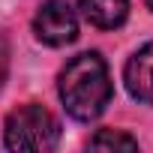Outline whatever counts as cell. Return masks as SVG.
<instances>
[{
    "label": "cell",
    "mask_w": 153,
    "mask_h": 153,
    "mask_svg": "<svg viewBox=\"0 0 153 153\" xmlns=\"http://www.w3.org/2000/svg\"><path fill=\"white\" fill-rule=\"evenodd\" d=\"M6 57H9V51H6V42L0 39V84H3V78H6Z\"/></svg>",
    "instance_id": "52a82bcc"
},
{
    "label": "cell",
    "mask_w": 153,
    "mask_h": 153,
    "mask_svg": "<svg viewBox=\"0 0 153 153\" xmlns=\"http://www.w3.org/2000/svg\"><path fill=\"white\" fill-rule=\"evenodd\" d=\"M78 12L99 30H114L129 15V0H78Z\"/></svg>",
    "instance_id": "5b68a950"
},
{
    "label": "cell",
    "mask_w": 153,
    "mask_h": 153,
    "mask_svg": "<svg viewBox=\"0 0 153 153\" xmlns=\"http://www.w3.org/2000/svg\"><path fill=\"white\" fill-rule=\"evenodd\" d=\"M60 99L63 108L75 117V120H96L105 105L111 102V75H108V63L96 54V51H84L78 57H72L63 72H60Z\"/></svg>",
    "instance_id": "6da1fadb"
},
{
    "label": "cell",
    "mask_w": 153,
    "mask_h": 153,
    "mask_svg": "<svg viewBox=\"0 0 153 153\" xmlns=\"http://www.w3.org/2000/svg\"><path fill=\"white\" fill-rule=\"evenodd\" d=\"M147 6H150V9H153V0H147Z\"/></svg>",
    "instance_id": "ba28073f"
},
{
    "label": "cell",
    "mask_w": 153,
    "mask_h": 153,
    "mask_svg": "<svg viewBox=\"0 0 153 153\" xmlns=\"http://www.w3.org/2000/svg\"><path fill=\"white\" fill-rule=\"evenodd\" d=\"M33 33L39 42L60 48L69 45L75 36H78V18H75V9L66 3V0H45L39 6L36 18H33Z\"/></svg>",
    "instance_id": "3957f363"
},
{
    "label": "cell",
    "mask_w": 153,
    "mask_h": 153,
    "mask_svg": "<svg viewBox=\"0 0 153 153\" xmlns=\"http://www.w3.org/2000/svg\"><path fill=\"white\" fill-rule=\"evenodd\" d=\"M123 81L138 102H153V42H147L129 57Z\"/></svg>",
    "instance_id": "277c9868"
},
{
    "label": "cell",
    "mask_w": 153,
    "mask_h": 153,
    "mask_svg": "<svg viewBox=\"0 0 153 153\" xmlns=\"http://www.w3.org/2000/svg\"><path fill=\"white\" fill-rule=\"evenodd\" d=\"M60 141V123L57 117L42 105H21L9 111L3 126V144L18 153H45L54 150Z\"/></svg>",
    "instance_id": "7a4b0ae2"
},
{
    "label": "cell",
    "mask_w": 153,
    "mask_h": 153,
    "mask_svg": "<svg viewBox=\"0 0 153 153\" xmlns=\"http://www.w3.org/2000/svg\"><path fill=\"white\" fill-rule=\"evenodd\" d=\"M93 150H138V141L120 129H102L90 138Z\"/></svg>",
    "instance_id": "8992f818"
}]
</instances>
